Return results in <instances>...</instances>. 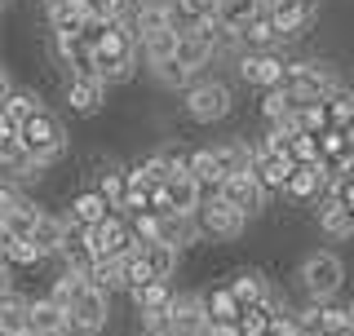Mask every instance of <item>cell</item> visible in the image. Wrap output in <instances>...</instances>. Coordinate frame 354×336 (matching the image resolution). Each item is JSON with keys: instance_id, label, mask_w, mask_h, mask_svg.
I'll use <instances>...</instances> for the list:
<instances>
[{"instance_id": "6", "label": "cell", "mask_w": 354, "mask_h": 336, "mask_svg": "<svg viewBox=\"0 0 354 336\" xmlns=\"http://www.w3.org/2000/svg\"><path fill=\"white\" fill-rule=\"evenodd\" d=\"M235 71L243 84L261 88V93H270V88L288 84V58L279 49H261V53H239L235 58Z\"/></svg>"}, {"instance_id": "14", "label": "cell", "mask_w": 354, "mask_h": 336, "mask_svg": "<svg viewBox=\"0 0 354 336\" xmlns=\"http://www.w3.org/2000/svg\"><path fill=\"white\" fill-rule=\"evenodd\" d=\"M208 151H213V160H217L221 182H235V177L252 173V147L243 138H226V142H217V147H208Z\"/></svg>"}, {"instance_id": "17", "label": "cell", "mask_w": 354, "mask_h": 336, "mask_svg": "<svg viewBox=\"0 0 354 336\" xmlns=\"http://www.w3.org/2000/svg\"><path fill=\"white\" fill-rule=\"evenodd\" d=\"M199 301H204L208 328H235V323H239V306H235V297L226 292V283L204 288V292H199Z\"/></svg>"}, {"instance_id": "36", "label": "cell", "mask_w": 354, "mask_h": 336, "mask_svg": "<svg viewBox=\"0 0 354 336\" xmlns=\"http://www.w3.org/2000/svg\"><path fill=\"white\" fill-rule=\"evenodd\" d=\"M257 14H261V0H217V22H226V27H235V31Z\"/></svg>"}, {"instance_id": "19", "label": "cell", "mask_w": 354, "mask_h": 336, "mask_svg": "<svg viewBox=\"0 0 354 336\" xmlns=\"http://www.w3.org/2000/svg\"><path fill=\"white\" fill-rule=\"evenodd\" d=\"M62 234H66V212H49V208H44L40 221H36V230H31V243H36V252L44 256V261H53V256H58Z\"/></svg>"}, {"instance_id": "22", "label": "cell", "mask_w": 354, "mask_h": 336, "mask_svg": "<svg viewBox=\"0 0 354 336\" xmlns=\"http://www.w3.org/2000/svg\"><path fill=\"white\" fill-rule=\"evenodd\" d=\"M177 62L186 66L191 75H204V66H213V44H208L199 31H186V36H177V53H173Z\"/></svg>"}, {"instance_id": "3", "label": "cell", "mask_w": 354, "mask_h": 336, "mask_svg": "<svg viewBox=\"0 0 354 336\" xmlns=\"http://www.w3.org/2000/svg\"><path fill=\"white\" fill-rule=\"evenodd\" d=\"M230 106H235L230 88L221 80H208V75H199V80L182 93V111H186V120H195V124H221V120L230 115Z\"/></svg>"}, {"instance_id": "13", "label": "cell", "mask_w": 354, "mask_h": 336, "mask_svg": "<svg viewBox=\"0 0 354 336\" xmlns=\"http://www.w3.org/2000/svg\"><path fill=\"white\" fill-rule=\"evenodd\" d=\"M173 336H204L208 332V315H204V301L199 292H173Z\"/></svg>"}, {"instance_id": "5", "label": "cell", "mask_w": 354, "mask_h": 336, "mask_svg": "<svg viewBox=\"0 0 354 336\" xmlns=\"http://www.w3.org/2000/svg\"><path fill=\"white\" fill-rule=\"evenodd\" d=\"M261 9L270 14V22L279 27L283 40L310 36V31L319 27V14H324V5H319V0H261Z\"/></svg>"}, {"instance_id": "10", "label": "cell", "mask_w": 354, "mask_h": 336, "mask_svg": "<svg viewBox=\"0 0 354 336\" xmlns=\"http://www.w3.org/2000/svg\"><path fill=\"white\" fill-rule=\"evenodd\" d=\"M111 212H115V208L102 199V190H97V186H80L71 195V204H66V221H71V226H80V230H97Z\"/></svg>"}, {"instance_id": "32", "label": "cell", "mask_w": 354, "mask_h": 336, "mask_svg": "<svg viewBox=\"0 0 354 336\" xmlns=\"http://www.w3.org/2000/svg\"><path fill=\"white\" fill-rule=\"evenodd\" d=\"M0 111H5V115H9V120H14V124L22 129L31 115H36V111H44V102H40V93H36V88H18V84H14V93H9L5 102H0Z\"/></svg>"}, {"instance_id": "2", "label": "cell", "mask_w": 354, "mask_h": 336, "mask_svg": "<svg viewBox=\"0 0 354 336\" xmlns=\"http://www.w3.org/2000/svg\"><path fill=\"white\" fill-rule=\"evenodd\" d=\"M18 138H22V151H27L36 164H44V168L58 164L62 155H66V147H71V138H66V124L53 115L49 106L36 111V115H31L27 124L18 129Z\"/></svg>"}, {"instance_id": "8", "label": "cell", "mask_w": 354, "mask_h": 336, "mask_svg": "<svg viewBox=\"0 0 354 336\" xmlns=\"http://www.w3.org/2000/svg\"><path fill=\"white\" fill-rule=\"evenodd\" d=\"M66 319H71V336H102L106 323H111V297L84 288V292L75 297V306L66 310Z\"/></svg>"}, {"instance_id": "21", "label": "cell", "mask_w": 354, "mask_h": 336, "mask_svg": "<svg viewBox=\"0 0 354 336\" xmlns=\"http://www.w3.org/2000/svg\"><path fill=\"white\" fill-rule=\"evenodd\" d=\"M213 18H217V0H173V9H169V22L177 36H186L199 22H213Z\"/></svg>"}, {"instance_id": "43", "label": "cell", "mask_w": 354, "mask_h": 336, "mask_svg": "<svg viewBox=\"0 0 354 336\" xmlns=\"http://www.w3.org/2000/svg\"><path fill=\"white\" fill-rule=\"evenodd\" d=\"M204 336H239V332H235V328H208Z\"/></svg>"}, {"instance_id": "44", "label": "cell", "mask_w": 354, "mask_h": 336, "mask_svg": "<svg viewBox=\"0 0 354 336\" xmlns=\"http://www.w3.org/2000/svg\"><path fill=\"white\" fill-rule=\"evenodd\" d=\"M346 97H350V111H354V88H346Z\"/></svg>"}, {"instance_id": "26", "label": "cell", "mask_w": 354, "mask_h": 336, "mask_svg": "<svg viewBox=\"0 0 354 336\" xmlns=\"http://www.w3.org/2000/svg\"><path fill=\"white\" fill-rule=\"evenodd\" d=\"M319 190H324V173H319V164H292V173H288V186L283 195L288 199H315Z\"/></svg>"}, {"instance_id": "28", "label": "cell", "mask_w": 354, "mask_h": 336, "mask_svg": "<svg viewBox=\"0 0 354 336\" xmlns=\"http://www.w3.org/2000/svg\"><path fill=\"white\" fill-rule=\"evenodd\" d=\"M129 301H133V310H138V315H147V310H169V306H173V283H164V279H151V283L133 288Z\"/></svg>"}, {"instance_id": "23", "label": "cell", "mask_w": 354, "mask_h": 336, "mask_svg": "<svg viewBox=\"0 0 354 336\" xmlns=\"http://www.w3.org/2000/svg\"><path fill=\"white\" fill-rule=\"evenodd\" d=\"M319 230H324V239H332V243H350L354 239V217L337 199H324V204H319Z\"/></svg>"}, {"instance_id": "18", "label": "cell", "mask_w": 354, "mask_h": 336, "mask_svg": "<svg viewBox=\"0 0 354 336\" xmlns=\"http://www.w3.org/2000/svg\"><path fill=\"white\" fill-rule=\"evenodd\" d=\"M239 44H243V53H261V49H279L283 36H279V27L270 22V14L261 9L257 18H248L239 27Z\"/></svg>"}, {"instance_id": "40", "label": "cell", "mask_w": 354, "mask_h": 336, "mask_svg": "<svg viewBox=\"0 0 354 336\" xmlns=\"http://www.w3.org/2000/svg\"><path fill=\"white\" fill-rule=\"evenodd\" d=\"M22 195H27V190H18L14 182H0V221H5L9 212L18 208V199H22Z\"/></svg>"}, {"instance_id": "11", "label": "cell", "mask_w": 354, "mask_h": 336, "mask_svg": "<svg viewBox=\"0 0 354 336\" xmlns=\"http://www.w3.org/2000/svg\"><path fill=\"white\" fill-rule=\"evenodd\" d=\"M226 292L235 297V306H239V315H243V310L266 306V301H270V292H274V283H270L261 270H235V274L226 279Z\"/></svg>"}, {"instance_id": "31", "label": "cell", "mask_w": 354, "mask_h": 336, "mask_svg": "<svg viewBox=\"0 0 354 336\" xmlns=\"http://www.w3.org/2000/svg\"><path fill=\"white\" fill-rule=\"evenodd\" d=\"M40 212H44V208L36 204V199H31V195H22V199H18V208L9 212V217L0 221V226H5L9 234H14V239H31V230H36Z\"/></svg>"}, {"instance_id": "38", "label": "cell", "mask_w": 354, "mask_h": 336, "mask_svg": "<svg viewBox=\"0 0 354 336\" xmlns=\"http://www.w3.org/2000/svg\"><path fill=\"white\" fill-rule=\"evenodd\" d=\"M40 261H44V256L36 252V243H31V239H14V248L5 252L9 270H31V265H40Z\"/></svg>"}, {"instance_id": "37", "label": "cell", "mask_w": 354, "mask_h": 336, "mask_svg": "<svg viewBox=\"0 0 354 336\" xmlns=\"http://www.w3.org/2000/svg\"><path fill=\"white\" fill-rule=\"evenodd\" d=\"M160 160H164V168H169L173 177H191V164H195V147H186V142H164Z\"/></svg>"}, {"instance_id": "1", "label": "cell", "mask_w": 354, "mask_h": 336, "mask_svg": "<svg viewBox=\"0 0 354 336\" xmlns=\"http://www.w3.org/2000/svg\"><path fill=\"white\" fill-rule=\"evenodd\" d=\"M297 288L306 292V301H337L341 288H346V261H341V252H332V248L306 252L301 265H297Z\"/></svg>"}, {"instance_id": "9", "label": "cell", "mask_w": 354, "mask_h": 336, "mask_svg": "<svg viewBox=\"0 0 354 336\" xmlns=\"http://www.w3.org/2000/svg\"><path fill=\"white\" fill-rule=\"evenodd\" d=\"M217 199H221V204H230L243 221H252V217H261V212H266V199H270V195H266L252 177H235V182H221L217 186Z\"/></svg>"}, {"instance_id": "45", "label": "cell", "mask_w": 354, "mask_h": 336, "mask_svg": "<svg viewBox=\"0 0 354 336\" xmlns=\"http://www.w3.org/2000/svg\"><path fill=\"white\" fill-rule=\"evenodd\" d=\"M27 336H40V332H27Z\"/></svg>"}, {"instance_id": "24", "label": "cell", "mask_w": 354, "mask_h": 336, "mask_svg": "<svg viewBox=\"0 0 354 336\" xmlns=\"http://www.w3.org/2000/svg\"><path fill=\"white\" fill-rule=\"evenodd\" d=\"M31 332V297H5L0 301V336H27Z\"/></svg>"}, {"instance_id": "20", "label": "cell", "mask_w": 354, "mask_h": 336, "mask_svg": "<svg viewBox=\"0 0 354 336\" xmlns=\"http://www.w3.org/2000/svg\"><path fill=\"white\" fill-rule=\"evenodd\" d=\"M31 332L40 336H71V319L49 297H31Z\"/></svg>"}, {"instance_id": "29", "label": "cell", "mask_w": 354, "mask_h": 336, "mask_svg": "<svg viewBox=\"0 0 354 336\" xmlns=\"http://www.w3.org/2000/svg\"><path fill=\"white\" fill-rule=\"evenodd\" d=\"M88 288L102 297H115V292H129L124 288V270H120V261H111V256H102V261H93V270L84 274Z\"/></svg>"}, {"instance_id": "33", "label": "cell", "mask_w": 354, "mask_h": 336, "mask_svg": "<svg viewBox=\"0 0 354 336\" xmlns=\"http://www.w3.org/2000/svg\"><path fill=\"white\" fill-rule=\"evenodd\" d=\"M177 53V31L169 27V31H155V36H147V40H138V58L147 62V66H155V62H169Z\"/></svg>"}, {"instance_id": "4", "label": "cell", "mask_w": 354, "mask_h": 336, "mask_svg": "<svg viewBox=\"0 0 354 336\" xmlns=\"http://www.w3.org/2000/svg\"><path fill=\"white\" fill-rule=\"evenodd\" d=\"M288 88H292L306 106H315V102H328V97L337 93V75L319 58H297V62H288Z\"/></svg>"}, {"instance_id": "15", "label": "cell", "mask_w": 354, "mask_h": 336, "mask_svg": "<svg viewBox=\"0 0 354 336\" xmlns=\"http://www.w3.org/2000/svg\"><path fill=\"white\" fill-rule=\"evenodd\" d=\"M288 173H292V164L279 160V155H270V151H261V147H252V182H257L266 195H274V190H283L288 186Z\"/></svg>"}, {"instance_id": "35", "label": "cell", "mask_w": 354, "mask_h": 336, "mask_svg": "<svg viewBox=\"0 0 354 336\" xmlns=\"http://www.w3.org/2000/svg\"><path fill=\"white\" fill-rule=\"evenodd\" d=\"M142 256H147V265H151V279H164V283H169L182 252L169 248V243H147V248H142Z\"/></svg>"}, {"instance_id": "39", "label": "cell", "mask_w": 354, "mask_h": 336, "mask_svg": "<svg viewBox=\"0 0 354 336\" xmlns=\"http://www.w3.org/2000/svg\"><path fill=\"white\" fill-rule=\"evenodd\" d=\"M120 270H124V288H129V292H133V288H142V283H151V265H147V256H142V252L124 256Z\"/></svg>"}, {"instance_id": "12", "label": "cell", "mask_w": 354, "mask_h": 336, "mask_svg": "<svg viewBox=\"0 0 354 336\" xmlns=\"http://www.w3.org/2000/svg\"><path fill=\"white\" fill-rule=\"evenodd\" d=\"M62 102H66V111L93 120V115H102V106H106V84L102 80H66Z\"/></svg>"}, {"instance_id": "30", "label": "cell", "mask_w": 354, "mask_h": 336, "mask_svg": "<svg viewBox=\"0 0 354 336\" xmlns=\"http://www.w3.org/2000/svg\"><path fill=\"white\" fill-rule=\"evenodd\" d=\"M84 288H88V279H84L80 270H58V274H53V283H49V292H44V297H49L53 306L71 310V306H75V297H80Z\"/></svg>"}, {"instance_id": "42", "label": "cell", "mask_w": 354, "mask_h": 336, "mask_svg": "<svg viewBox=\"0 0 354 336\" xmlns=\"http://www.w3.org/2000/svg\"><path fill=\"white\" fill-rule=\"evenodd\" d=\"M9 93H14V75H9V66L0 62V102H5Z\"/></svg>"}, {"instance_id": "16", "label": "cell", "mask_w": 354, "mask_h": 336, "mask_svg": "<svg viewBox=\"0 0 354 336\" xmlns=\"http://www.w3.org/2000/svg\"><path fill=\"white\" fill-rule=\"evenodd\" d=\"M199 234H204V230H199V217H195V212H169V217L160 221V243H169V248H177V252H182V248H195Z\"/></svg>"}, {"instance_id": "27", "label": "cell", "mask_w": 354, "mask_h": 336, "mask_svg": "<svg viewBox=\"0 0 354 336\" xmlns=\"http://www.w3.org/2000/svg\"><path fill=\"white\" fill-rule=\"evenodd\" d=\"M164 204H169V212H199L204 190H199L191 177H169V186H164Z\"/></svg>"}, {"instance_id": "46", "label": "cell", "mask_w": 354, "mask_h": 336, "mask_svg": "<svg viewBox=\"0 0 354 336\" xmlns=\"http://www.w3.org/2000/svg\"><path fill=\"white\" fill-rule=\"evenodd\" d=\"M0 5H9V0H0Z\"/></svg>"}, {"instance_id": "7", "label": "cell", "mask_w": 354, "mask_h": 336, "mask_svg": "<svg viewBox=\"0 0 354 336\" xmlns=\"http://www.w3.org/2000/svg\"><path fill=\"white\" fill-rule=\"evenodd\" d=\"M195 217H199V230H204V239H213V243H235L239 234H243V226H248V221H243L230 204H221L217 195L204 199Z\"/></svg>"}, {"instance_id": "25", "label": "cell", "mask_w": 354, "mask_h": 336, "mask_svg": "<svg viewBox=\"0 0 354 336\" xmlns=\"http://www.w3.org/2000/svg\"><path fill=\"white\" fill-rule=\"evenodd\" d=\"M169 168H164V160H160V151L155 155H147V160H138V164H129V182L133 186H142V190H151V195H160L164 186H169Z\"/></svg>"}, {"instance_id": "34", "label": "cell", "mask_w": 354, "mask_h": 336, "mask_svg": "<svg viewBox=\"0 0 354 336\" xmlns=\"http://www.w3.org/2000/svg\"><path fill=\"white\" fill-rule=\"evenodd\" d=\"M151 75H155V84H160V88H173V93H186V88H191V84L199 80V75H191V71H186V66L177 62V58H169V62H155V66H151Z\"/></svg>"}, {"instance_id": "41", "label": "cell", "mask_w": 354, "mask_h": 336, "mask_svg": "<svg viewBox=\"0 0 354 336\" xmlns=\"http://www.w3.org/2000/svg\"><path fill=\"white\" fill-rule=\"evenodd\" d=\"M266 336H306V332L297 328V319H292V315H283V319H274V323H270V332H266Z\"/></svg>"}, {"instance_id": "47", "label": "cell", "mask_w": 354, "mask_h": 336, "mask_svg": "<svg viewBox=\"0 0 354 336\" xmlns=\"http://www.w3.org/2000/svg\"><path fill=\"white\" fill-rule=\"evenodd\" d=\"M0 9H5V5H0Z\"/></svg>"}, {"instance_id": "48", "label": "cell", "mask_w": 354, "mask_h": 336, "mask_svg": "<svg viewBox=\"0 0 354 336\" xmlns=\"http://www.w3.org/2000/svg\"><path fill=\"white\" fill-rule=\"evenodd\" d=\"M350 310H354V306H350Z\"/></svg>"}]
</instances>
